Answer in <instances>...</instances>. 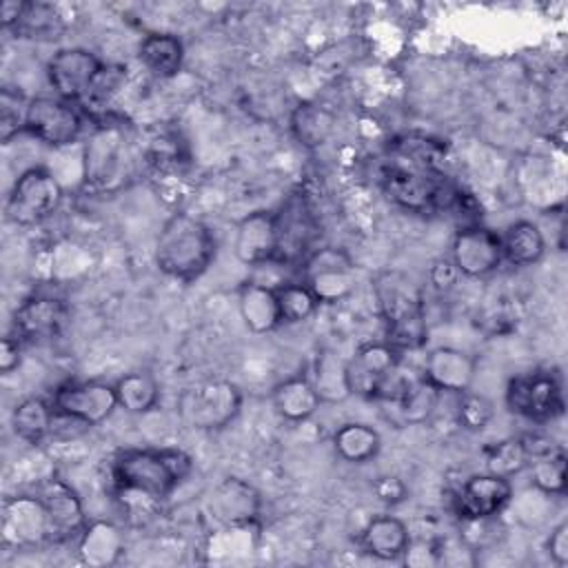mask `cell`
<instances>
[{"mask_svg":"<svg viewBox=\"0 0 568 568\" xmlns=\"http://www.w3.org/2000/svg\"><path fill=\"white\" fill-rule=\"evenodd\" d=\"M386 197L410 213L457 211L464 193L444 173V146L424 135L390 142L379 171Z\"/></svg>","mask_w":568,"mask_h":568,"instance_id":"cell-1","label":"cell"},{"mask_svg":"<svg viewBox=\"0 0 568 568\" xmlns=\"http://www.w3.org/2000/svg\"><path fill=\"white\" fill-rule=\"evenodd\" d=\"M373 295L384 322V339L399 353L422 348L428 326L419 284L397 268H384L373 280Z\"/></svg>","mask_w":568,"mask_h":568,"instance_id":"cell-2","label":"cell"},{"mask_svg":"<svg viewBox=\"0 0 568 568\" xmlns=\"http://www.w3.org/2000/svg\"><path fill=\"white\" fill-rule=\"evenodd\" d=\"M215 257L211 229L191 213H173L162 224L155 240L158 268L180 282L197 280Z\"/></svg>","mask_w":568,"mask_h":568,"instance_id":"cell-3","label":"cell"},{"mask_svg":"<svg viewBox=\"0 0 568 568\" xmlns=\"http://www.w3.org/2000/svg\"><path fill=\"white\" fill-rule=\"evenodd\" d=\"M193 470V459L180 448H126L113 459L120 490L162 499Z\"/></svg>","mask_w":568,"mask_h":568,"instance_id":"cell-4","label":"cell"},{"mask_svg":"<svg viewBox=\"0 0 568 568\" xmlns=\"http://www.w3.org/2000/svg\"><path fill=\"white\" fill-rule=\"evenodd\" d=\"M273 217L277 235L273 264H302L306 255L315 248V240L320 237V220L311 206L308 195L302 189L291 191L280 209L273 213Z\"/></svg>","mask_w":568,"mask_h":568,"instance_id":"cell-5","label":"cell"},{"mask_svg":"<svg viewBox=\"0 0 568 568\" xmlns=\"http://www.w3.org/2000/svg\"><path fill=\"white\" fill-rule=\"evenodd\" d=\"M242 408V393L229 379H206L186 388L178 399L180 417L195 430H222Z\"/></svg>","mask_w":568,"mask_h":568,"instance_id":"cell-6","label":"cell"},{"mask_svg":"<svg viewBox=\"0 0 568 568\" xmlns=\"http://www.w3.org/2000/svg\"><path fill=\"white\" fill-rule=\"evenodd\" d=\"M64 191L58 178L44 166L22 171L7 197V217L18 226H33L51 217L62 204Z\"/></svg>","mask_w":568,"mask_h":568,"instance_id":"cell-7","label":"cell"},{"mask_svg":"<svg viewBox=\"0 0 568 568\" xmlns=\"http://www.w3.org/2000/svg\"><path fill=\"white\" fill-rule=\"evenodd\" d=\"M302 284L320 304H337L357 286L353 257L337 246H315L302 262Z\"/></svg>","mask_w":568,"mask_h":568,"instance_id":"cell-8","label":"cell"},{"mask_svg":"<svg viewBox=\"0 0 568 568\" xmlns=\"http://www.w3.org/2000/svg\"><path fill=\"white\" fill-rule=\"evenodd\" d=\"M506 406L510 413L546 424L564 413L561 379L555 371H530L515 375L506 386Z\"/></svg>","mask_w":568,"mask_h":568,"instance_id":"cell-9","label":"cell"},{"mask_svg":"<svg viewBox=\"0 0 568 568\" xmlns=\"http://www.w3.org/2000/svg\"><path fill=\"white\" fill-rule=\"evenodd\" d=\"M124 131L118 124H98L82 144V180L93 191L120 184L126 164Z\"/></svg>","mask_w":568,"mask_h":568,"instance_id":"cell-10","label":"cell"},{"mask_svg":"<svg viewBox=\"0 0 568 568\" xmlns=\"http://www.w3.org/2000/svg\"><path fill=\"white\" fill-rule=\"evenodd\" d=\"M82 111L78 104L58 95L29 98L24 131L49 146H69L82 133Z\"/></svg>","mask_w":568,"mask_h":568,"instance_id":"cell-11","label":"cell"},{"mask_svg":"<svg viewBox=\"0 0 568 568\" xmlns=\"http://www.w3.org/2000/svg\"><path fill=\"white\" fill-rule=\"evenodd\" d=\"M51 404L58 415L71 417L91 428L113 415L118 397L113 384L106 382H67L53 390Z\"/></svg>","mask_w":568,"mask_h":568,"instance_id":"cell-12","label":"cell"},{"mask_svg":"<svg viewBox=\"0 0 568 568\" xmlns=\"http://www.w3.org/2000/svg\"><path fill=\"white\" fill-rule=\"evenodd\" d=\"M206 513L222 528H248L260 519L262 495L242 477H224L206 495Z\"/></svg>","mask_w":568,"mask_h":568,"instance_id":"cell-13","label":"cell"},{"mask_svg":"<svg viewBox=\"0 0 568 568\" xmlns=\"http://www.w3.org/2000/svg\"><path fill=\"white\" fill-rule=\"evenodd\" d=\"M104 62L82 47H67L47 62V78L53 93L73 104H82Z\"/></svg>","mask_w":568,"mask_h":568,"instance_id":"cell-14","label":"cell"},{"mask_svg":"<svg viewBox=\"0 0 568 568\" xmlns=\"http://www.w3.org/2000/svg\"><path fill=\"white\" fill-rule=\"evenodd\" d=\"M457 273L466 277H486L501 264L499 233L481 224L462 226L450 242V257Z\"/></svg>","mask_w":568,"mask_h":568,"instance_id":"cell-15","label":"cell"},{"mask_svg":"<svg viewBox=\"0 0 568 568\" xmlns=\"http://www.w3.org/2000/svg\"><path fill=\"white\" fill-rule=\"evenodd\" d=\"M0 532L7 548H36L49 541V519L40 495L4 499Z\"/></svg>","mask_w":568,"mask_h":568,"instance_id":"cell-16","label":"cell"},{"mask_svg":"<svg viewBox=\"0 0 568 568\" xmlns=\"http://www.w3.org/2000/svg\"><path fill=\"white\" fill-rule=\"evenodd\" d=\"M38 495L49 519V541L64 544L78 539L89 524L78 493L67 481L51 477L40 486Z\"/></svg>","mask_w":568,"mask_h":568,"instance_id":"cell-17","label":"cell"},{"mask_svg":"<svg viewBox=\"0 0 568 568\" xmlns=\"http://www.w3.org/2000/svg\"><path fill=\"white\" fill-rule=\"evenodd\" d=\"M513 499L510 479L481 473L468 477L455 495V510L466 521H488L497 517Z\"/></svg>","mask_w":568,"mask_h":568,"instance_id":"cell-18","label":"cell"},{"mask_svg":"<svg viewBox=\"0 0 568 568\" xmlns=\"http://www.w3.org/2000/svg\"><path fill=\"white\" fill-rule=\"evenodd\" d=\"M402 366V353L386 339L362 344L348 359V377L353 395L373 399L379 384Z\"/></svg>","mask_w":568,"mask_h":568,"instance_id":"cell-19","label":"cell"},{"mask_svg":"<svg viewBox=\"0 0 568 568\" xmlns=\"http://www.w3.org/2000/svg\"><path fill=\"white\" fill-rule=\"evenodd\" d=\"M67 322V306L53 295H31L16 311L11 320V335L22 342H44L55 337Z\"/></svg>","mask_w":568,"mask_h":568,"instance_id":"cell-20","label":"cell"},{"mask_svg":"<svg viewBox=\"0 0 568 568\" xmlns=\"http://www.w3.org/2000/svg\"><path fill=\"white\" fill-rule=\"evenodd\" d=\"M477 375V362L470 353L455 346H437L424 359L422 377L428 379L437 390L466 393L470 390Z\"/></svg>","mask_w":568,"mask_h":568,"instance_id":"cell-21","label":"cell"},{"mask_svg":"<svg viewBox=\"0 0 568 568\" xmlns=\"http://www.w3.org/2000/svg\"><path fill=\"white\" fill-rule=\"evenodd\" d=\"M277 246L275 235V217L271 211L248 213L237 222L235 229V257L246 266L273 264Z\"/></svg>","mask_w":568,"mask_h":568,"instance_id":"cell-22","label":"cell"},{"mask_svg":"<svg viewBox=\"0 0 568 568\" xmlns=\"http://www.w3.org/2000/svg\"><path fill=\"white\" fill-rule=\"evenodd\" d=\"M78 559L91 568L115 566L124 552L122 530L106 519H93L75 539Z\"/></svg>","mask_w":568,"mask_h":568,"instance_id":"cell-23","label":"cell"},{"mask_svg":"<svg viewBox=\"0 0 568 568\" xmlns=\"http://www.w3.org/2000/svg\"><path fill=\"white\" fill-rule=\"evenodd\" d=\"M237 311L244 326L255 335L271 333L282 324L275 286L264 282L246 280L237 288Z\"/></svg>","mask_w":568,"mask_h":568,"instance_id":"cell-24","label":"cell"},{"mask_svg":"<svg viewBox=\"0 0 568 568\" xmlns=\"http://www.w3.org/2000/svg\"><path fill=\"white\" fill-rule=\"evenodd\" d=\"M408 544H410L408 526L395 515L371 517L359 532L362 550L382 561L399 559L406 552Z\"/></svg>","mask_w":568,"mask_h":568,"instance_id":"cell-25","label":"cell"},{"mask_svg":"<svg viewBox=\"0 0 568 568\" xmlns=\"http://www.w3.org/2000/svg\"><path fill=\"white\" fill-rule=\"evenodd\" d=\"M308 379L322 404H342L353 395L348 359H344L337 351H317Z\"/></svg>","mask_w":568,"mask_h":568,"instance_id":"cell-26","label":"cell"},{"mask_svg":"<svg viewBox=\"0 0 568 568\" xmlns=\"http://www.w3.org/2000/svg\"><path fill=\"white\" fill-rule=\"evenodd\" d=\"M271 402L275 413L293 424L306 422L322 406L308 375H293L280 382L271 393Z\"/></svg>","mask_w":568,"mask_h":568,"instance_id":"cell-27","label":"cell"},{"mask_svg":"<svg viewBox=\"0 0 568 568\" xmlns=\"http://www.w3.org/2000/svg\"><path fill=\"white\" fill-rule=\"evenodd\" d=\"M501 262L510 266H532L546 253V237L541 229L530 220H517L499 235Z\"/></svg>","mask_w":568,"mask_h":568,"instance_id":"cell-28","label":"cell"},{"mask_svg":"<svg viewBox=\"0 0 568 568\" xmlns=\"http://www.w3.org/2000/svg\"><path fill=\"white\" fill-rule=\"evenodd\" d=\"M138 58L155 78H173L184 60V47L173 33H146L138 47Z\"/></svg>","mask_w":568,"mask_h":568,"instance_id":"cell-29","label":"cell"},{"mask_svg":"<svg viewBox=\"0 0 568 568\" xmlns=\"http://www.w3.org/2000/svg\"><path fill=\"white\" fill-rule=\"evenodd\" d=\"M11 31L16 33V38L53 42L62 38V33L67 31V22L60 9L51 2H24L22 16Z\"/></svg>","mask_w":568,"mask_h":568,"instance_id":"cell-30","label":"cell"},{"mask_svg":"<svg viewBox=\"0 0 568 568\" xmlns=\"http://www.w3.org/2000/svg\"><path fill=\"white\" fill-rule=\"evenodd\" d=\"M55 410L53 404L42 397H27L16 404L11 413L13 433L27 444H42L53 430Z\"/></svg>","mask_w":568,"mask_h":568,"instance_id":"cell-31","label":"cell"},{"mask_svg":"<svg viewBox=\"0 0 568 568\" xmlns=\"http://www.w3.org/2000/svg\"><path fill=\"white\" fill-rule=\"evenodd\" d=\"M333 448L348 464H366L379 453L382 437L368 424L346 422L333 433Z\"/></svg>","mask_w":568,"mask_h":568,"instance_id":"cell-32","label":"cell"},{"mask_svg":"<svg viewBox=\"0 0 568 568\" xmlns=\"http://www.w3.org/2000/svg\"><path fill=\"white\" fill-rule=\"evenodd\" d=\"M439 393L442 390H437L428 379L413 375L402 395L393 402L399 422L408 426L426 424L439 404Z\"/></svg>","mask_w":568,"mask_h":568,"instance_id":"cell-33","label":"cell"},{"mask_svg":"<svg viewBox=\"0 0 568 568\" xmlns=\"http://www.w3.org/2000/svg\"><path fill=\"white\" fill-rule=\"evenodd\" d=\"M335 129V113L317 102H302L291 113V131L295 140L308 149L322 146Z\"/></svg>","mask_w":568,"mask_h":568,"instance_id":"cell-34","label":"cell"},{"mask_svg":"<svg viewBox=\"0 0 568 568\" xmlns=\"http://www.w3.org/2000/svg\"><path fill=\"white\" fill-rule=\"evenodd\" d=\"M115 397H118V406L124 408L126 413L133 415H144L149 410H153L158 406L160 399V386L153 379V375L142 373V371H133L122 375L115 384Z\"/></svg>","mask_w":568,"mask_h":568,"instance_id":"cell-35","label":"cell"},{"mask_svg":"<svg viewBox=\"0 0 568 568\" xmlns=\"http://www.w3.org/2000/svg\"><path fill=\"white\" fill-rule=\"evenodd\" d=\"M530 481L541 495H564L566 493V453L561 446L537 455L528 462Z\"/></svg>","mask_w":568,"mask_h":568,"instance_id":"cell-36","label":"cell"},{"mask_svg":"<svg viewBox=\"0 0 568 568\" xmlns=\"http://www.w3.org/2000/svg\"><path fill=\"white\" fill-rule=\"evenodd\" d=\"M277 304L282 324H300L306 322L320 306L317 297L302 284V282H288L275 286Z\"/></svg>","mask_w":568,"mask_h":568,"instance_id":"cell-37","label":"cell"},{"mask_svg":"<svg viewBox=\"0 0 568 568\" xmlns=\"http://www.w3.org/2000/svg\"><path fill=\"white\" fill-rule=\"evenodd\" d=\"M528 453L521 444V439H501L493 444L486 450V473L499 475L510 479L513 475H519L524 468H528Z\"/></svg>","mask_w":568,"mask_h":568,"instance_id":"cell-38","label":"cell"},{"mask_svg":"<svg viewBox=\"0 0 568 568\" xmlns=\"http://www.w3.org/2000/svg\"><path fill=\"white\" fill-rule=\"evenodd\" d=\"M29 98L22 95V91H13L11 87H4L0 93V140L9 142L13 135L24 131V118H27Z\"/></svg>","mask_w":568,"mask_h":568,"instance_id":"cell-39","label":"cell"},{"mask_svg":"<svg viewBox=\"0 0 568 568\" xmlns=\"http://www.w3.org/2000/svg\"><path fill=\"white\" fill-rule=\"evenodd\" d=\"M126 82V69L118 67V64H104L102 71L98 73V78L93 80L87 98L82 100V104L89 109H104L115 95L118 91L124 87Z\"/></svg>","mask_w":568,"mask_h":568,"instance_id":"cell-40","label":"cell"},{"mask_svg":"<svg viewBox=\"0 0 568 568\" xmlns=\"http://www.w3.org/2000/svg\"><path fill=\"white\" fill-rule=\"evenodd\" d=\"M495 415V406L488 397L466 390L459 393V402H457V422L462 428L466 430H484L490 419Z\"/></svg>","mask_w":568,"mask_h":568,"instance_id":"cell-41","label":"cell"},{"mask_svg":"<svg viewBox=\"0 0 568 568\" xmlns=\"http://www.w3.org/2000/svg\"><path fill=\"white\" fill-rule=\"evenodd\" d=\"M373 493L377 495L379 501L393 506V504H399V501L406 499L408 488H406V484H404L399 477H395V475H382V477L375 479Z\"/></svg>","mask_w":568,"mask_h":568,"instance_id":"cell-42","label":"cell"},{"mask_svg":"<svg viewBox=\"0 0 568 568\" xmlns=\"http://www.w3.org/2000/svg\"><path fill=\"white\" fill-rule=\"evenodd\" d=\"M546 550L555 566L564 568L568 564V521H559L552 528V532L546 541Z\"/></svg>","mask_w":568,"mask_h":568,"instance_id":"cell-43","label":"cell"},{"mask_svg":"<svg viewBox=\"0 0 568 568\" xmlns=\"http://www.w3.org/2000/svg\"><path fill=\"white\" fill-rule=\"evenodd\" d=\"M22 339H18L16 335H4L2 337V346H0V371L7 375L13 368L20 366L22 359Z\"/></svg>","mask_w":568,"mask_h":568,"instance_id":"cell-44","label":"cell"},{"mask_svg":"<svg viewBox=\"0 0 568 568\" xmlns=\"http://www.w3.org/2000/svg\"><path fill=\"white\" fill-rule=\"evenodd\" d=\"M455 277H457V271L450 260H439L430 268V284L439 291H446L455 282Z\"/></svg>","mask_w":568,"mask_h":568,"instance_id":"cell-45","label":"cell"},{"mask_svg":"<svg viewBox=\"0 0 568 568\" xmlns=\"http://www.w3.org/2000/svg\"><path fill=\"white\" fill-rule=\"evenodd\" d=\"M22 9H24V0H4L0 4V22H2V27L11 31L16 27V22L20 20Z\"/></svg>","mask_w":568,"mask_h":568,"instance_id":"cell-46","label":"cell"}]
</instances>
